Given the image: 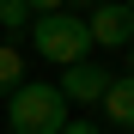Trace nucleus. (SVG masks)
Listing matches in <instances>:
<instances>
[{
	"mask_svg": "<svg viewBox=\"0 0 134 134\" xmlns=\"http://www.w3.org/2000/svg\"><path fill=\"white\" fill-rule=\"evenodd\" d=\"M61 134H110V128H104V122H85V116H79V122L67 116V122H61Z\"/></svg>",
	"mask_w": 134,
	"mask_h": 134,
	"instance_id": "6e6552de",
	"label": "nucleus"
},
{
	"mask_svg": "<svg viewBox=\"0 0 134 134\" xmlns=\"http://www.w3.org/2000/svg\"><path fill=\"white\" fill-rule=\"evenodd\" d=\"M128 79H134V37H128Z\"/></svg>",
	"mask_w": 134,
	"mask_h": 134,
	"instance_id": "9d476101",
	"label": "nucleus"
},
{
	"mask_svg": "<svg viewBox=\"0 0 134 134\" xmlns=\"http://www.w3.org/2000/svg\"><path fill=\"white\" fill-rule=\"evenodd\" d=\"M0 31H6V37H25L31 31V6H25V0H0Z\"/></svg>",
	"mask_w": 134,
	"mask_h": 134,
	"instance_id": "0eeeda50",
	"label": "nucleus"
},
{
	"mask_svg": "<svg viewBox=\"0 0 134 134\" xmlns=\"http://www.w3.org/2000/svg\"><path fill=\"white\" fill-rule=\"evenodd\" d=\"M25 6H31V18H37V12H61L67 0H25Z\"/></svg>",
	"mask_w": 134,
	"mask_h": 134,
	"instance_id": "1a4fd4ad",
	"label": "nucleus"
},
{
	"mask_svg": "<svg viewBox=\"0 0 134 134\" xmlns=\"http://www.w3.org/2000/svg\"><path fill=\"white\" fill-rule=\"evenodd\" d=\"M104 122L110 128H134V79H116L110 73V85H104Z\"/></svg>",
	"mask_w": 134,
	"mask_h": 134,
	"instance_id": "39448f33",
	"label": "nucleus"
},
{
	"mask_svg": "<svg viewBox=\"0 0 134 134\" xmlns=\"http://www.w3.org/2000/svg\"><path fill=\"white\" fill-rule=\"evenodd\" d=\"M85 6H104V0H85Z\"/></svg>",
	"mask_w": 134,
	"mask_h": 134,
	"instance_id": "f8f14e48",
	"label": "nucleus"
},
{
	"mask_svg": "<svg viewBox=\"0 0 134 134\" xmlns=\"http://www.w3.org/2000/svg\"><path fill=\"white\" fill-rule=\"evenodd\" d=\"M18 85H25V55L18 43H0V98H12Z\"/></svg>",
	"mask_w": 134,
	"mask_h": 134,
	"instance_id": "423d86ee",
	"label": "nucleus"
},
{
	"mask_svg": "<svg viewBox=\"0 0 134 134\" xmlns=\"http://www.w3.org/2000/svg\"><path fill=\"white\" fill-rule=\"evenodd\" d=\"M122 6H128V12H134V0H122Z\"/></svg>",
	"mask_w": 134,
	"mask_h": 134,
	"instance_id": "ddd939ff",
	"label": "nucleus"
},
{
	"mask_svg": "<svg viewBox=\"0 0 134 134\" xmlns=\"http://www.w3.org/2000/svg\"><path fill=\"white\" fill-rule=\"evenodd\" d=\"M61 122H67V98L49 79H25L6 98V134H61Z\"/></svg>",
	"mask_w": 134,
	"mask_h": 134,
	"instance_id": "f257e3e1",
	"label": "nucleus"
},
{
	"mask_svg": "<svg viewBox=\"0 0 134 134\" xmlns=\"http://www.w3.org/2000/svg\"><path fill=\"white\" fill-rule=\"evenodd\" d=\"M104 85H110V73L85 55V61H73V67H61V85H55V92H61L67 104H98V98H104Z\"/></svg>",
	"mask_w": 134,
	"mask_h": 134,
	"instance_id": "20e7f679",
	"label": "nucleus"
},
{
	"mask_svg": "<svg viewBox=\"0 0 134 134\" xmlns=\"http://www.w3.org/2000/svg\"><path fill=\"white\" fill-rule=\"evenodd\" d=\"M85 37L104 43V49H128V37H134V12L122 6V0H104V6H92V18H85Z\"/></svg>",
	"mask_w": 134,
	"mask_h": 134,
	"instance_id": "7ed1b4c3",
	"label": "nucleus"
},
{
	"mask_svg": "<svg viewBox=\"0 0 134 134\" xmlns=\"http://www.w3.org/2000/svg\"><path fill=\"white\" fill-rule=\"evenodd\" d=\"M110 134H134V128H110Z\"/></svg>",
	"mask_w": 134,
	"mask_h": 134,
	"instance_id": "9b49d317",
	"label": "nucleus"
},
{
	"mask_svg": "<svg viewBox=\"0 0 134 134\" xmlns=\"http://www.w3.org/2000/svg\"><path fill=\"white\" fill-rule=\"evenodd\" d=\"M31 49L43 55V61H55V67H73V61H85V55H92V37H85V18L79 12H37L31 18Z\"/></svg>",
	"mask_w": 134,
	"mask_h": 134,
	"instance_id": "f03ea898",
	"label": "nucleus"
}]
</instances>
